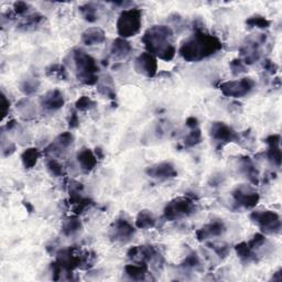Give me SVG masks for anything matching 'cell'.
<instances>
[{"label": "cell", "mask_w": 282, "mask_h": 282, "mask_svg": "<svg viewBox=\"0 0 282 282\" xmlns=\"http://www.w3.org/2000/svg\"><path fill=\"white\" fill-rule=\"evenodd\" d=\"M222 47L221 40L215 35L197 30L190 39L182 43L179 53L186 62H200L221 51Z\"/></svg>", "instance_id": "obj_1"}, {"label": "cell", "mask_w": 282, "mask_h": 282, "mask_svg": "<svg viewBox=\"0 0 282 282\" xmlns=\"http://www.w3.org/2000/svg\"><path fill=\"white\" fill-rule=\"evenodd\" d=\"M173 30L164 25L153 26L144 32L142 42L147 52L163 61H171L176 56L177 49L172 43Z\"/></svg>", "instance_id": "obj_2"}, {"label": "cell", "mask_w": 282, "mask_h": 282, "mask_svg": "<svg viewBox=\"0 0 282 282\" xmlns=\"http://www.w3.org/2000/svg\"><path fill=\"white\" fill-rule=\"evenodd\" d=\"M77 79L84 85H97L99 82V67L93 56L84 52L81 49H76L73 52Z\"/></svg>", "instance_id": "obj_3"}, {"label": "cell", "mask_w": 282, "mask_h": 282, "mask_svg": "<svg viewBox=\"0 0 282 282\" xmlns=\"http://www.w3.org/2000/svg\"><path fill=\"white\" fill-rule=\"evenodd\" d=\"M142 25V12L140 9L130 8L122 11L117 19V32L122 39L135 37L140 32Z\"/></svg>", "instance_id": "obj_4"}, {"label": "cell", "mask_w": 282, "mask_h": 282, "mask_svg": "<svg viewBox=\"0 0 282 282\" xmlns=\"http://www.w3.org/2000/svg\"><path fill=\"white\" fill-rule=\"evenodd\" d=\"M197 211V205L194 201L186 197H180L171 200L163 209L164 219L173 222L179 221L193 215Z\"/></svg>", "instance_id": "obj_5"}, {"label": "cell", "mask_w": 282, "mask_h": 282, "mask_svg": "<svg viewBox=\"0 0 282 282\" xmlns=\"http://www.w3.org/2000/svg\"><path fill=\"white\" fill-rule=\"evenodd\" d=\"M254 222L265 234H279L281 230V220L278 213L265 209V211H254L249 215Z\"/></svg>", "instance_id": "obj_6"}, {"label": "cell", "mask_w": 282, "mask_h": 282, "mask_svg": "<svg viewBox=\"0 0 282 282\" xmlns=\"http://www.w3.org/2000/svg\"><path fill=\"white\" fill-rule=\"evenodd\" d=\"M256 83L250 77H243L236 81H227L220 84L219 89L224 96L242 98L247 96L255 89Z\"/></svg>", "instance_id": "obj_7"}, {"label": "cell", "mask_w": 282, "mask_h": 282, "mask_svg": "<svg viewBox=\"0 0 282 282\" xmlns=\"http://www.w3.org/2000/svg\"><path fill=\"white\" fill-rule=\"evenodd\" d=\"M136 234V227L126 220H116L108 231L111 241L115 243L127 244L133 240Z\"/></svg>", "instance_id": "obj_8"}, {"label": "cell", "mask_w": 282, "mask_h": 282, "mask_svg": "<svg viewBox=\"0 0 282 282\" xmlns=\"http://www.w3.org/2000/svg\"><path fill=\"white\" fill-rule=\"evenodd\" d=\"M236 203L245 208H254L260 201L259 194L250 186L240 185L231 192Z\"/></svg>", "instance_id": "obj_9"}, {"label": "cell", "mask_w": 282, "mask_h": 282, "mask_svg": "<svg viewBox=\"0 0 282 282\" xmlns=\"http://www.w3.org/2000/svg\"><path fill=\"white\" fill-rule=\"evenodd\" d=\"M135 71L146 77H155L158 72L157 57L148 52L141 53L135 60Z\"/></svg>", "instance_id": "obj_10"}, {"label": "cell", "mask_w": 282, "mask_h": 282, "mask_svg": "<svg viewBox=\"0 0 282 282\" xmlns=\"http://www.w3.org/2000/svg\"><path fill=\"white\" fill-rule=\"evenodd\" d=\"M127 257L137 264H149L159 257L154 246H134L127 251Z\"/></svg>", "instance_id": "obj_11"}, {"label": "cell", "mask_w": 282, "mask_h": 282, "mask_svg": "<svg viewBox=\"0 0 282 282\" xmlns=\"http://www.w3.org/2000/svg\"><path fill=\"white\" fill-rule=\"evenodd\" d=\"M266 41V37L263 35V38L260 40L256 39H248L240 49L241 59L243 60L244 64L247 65L254 64L260 59V43Z\"/></svg>", "instance_id": "obj_12"}, {"label": "cell", "mask_w": 282, "mask_h": 282, "mask_svg": "<svg viewBox=\"0 0 282 282\" xmlns=\"http://www.w3.org/2000/svg\"><path fill=\"white\" fill-rule=\"evenodd\" d=\"M147 176L159 181H167L178 177V170L171 162L163 161L150 165L146 169Z\"/></svg>", "instance_id": "obj_13"}, {"label": "cell", "mask_w": 282, "mask_h": 282, "mask_svg": "<svg viewBox=\"0 0 282 282\" xmlns=\"http://www.w3.org/2000/svg\"><path fill=\"white\" fill-rule=\"evenodd\" d=\"M209 134H211V137L214 140L224 143L240 140V136H238L235 130L230 126L226 125L225 122L222 121L213 122L211 126V130H209Z\"/></svg>", "instance_id": "obj_14"}, {"label": "cell", "mask_w": 282, "mask_h": 282, "mask_svg": "<svg viewBox=\"0 0 282 282\" xmlns=\"http://www.w3.org/2000/svg\"><path fill=\"white\" fill-rule=\"evenodd\" d=\"M74 136L72 135V133L64 132L57 136L55 140L45 149V154L47 156H59L62 153H64V151H67V149H69L72 146Z\"/></svg>", "instance_id": "obj_15"}, {"label": "cell", "mask_w": 282, "mask_h": 282, "mask_svg": "<svg viewBox=\"0 0 282 282\" xmlns=\"http://www.w3.org/2000/svg\"><path fill=\"white\" fill-rule=\"evenodd\" d=\"M225 231H226V226L225 224H224V222L216 220L198 229L195 235H197V240L199 242H204L209 240V238L222 236Z\"/></svg>", "instance_id": "obj_16"}, {"label": "cell", "mask_w": 282, "mask_h": 282, "mask_svg": "<svg viewBox=\"0 0 282 282\" xmlns=\"http://www.w3.org/2000/svg\"><path fill=\"white\" fill-rule=\"evenodd\" d=\"M40 104L43 110L48 112H56L61 110L65 104L63 93L60 90H52L43 95L40 99Z\"/></svg>", "instance_id": "obj_17"}, {"label": "cell", "mask_w": 282, "mask_h": 282, "mask_svg": "<svg viewBox=\"0 0 282 282\" xmlns=\"http://www.w3.org/2000/svg\"><path fill=\"white\" fill-rule=\"evenodd\" d=\"M265 142L268 144V149H267V158L270 163H272L276 167H280L282 162V154L280 148L281 136L278 134L270 135L266 138Z\"/></svg>", "instance_id": "obj_18"}, {"label": "cell", "mask_w": 282, "mask_h": 282, "mask_svg": "<svg viewBox=\"0 0 282 282\" xmlns=\"http://www.w3.org/2000/svg\"><path fill=\"white\" fill-rule=\"evenodd\" d=\"M76 159L79 164V168H81L85 175H89V173L95 169L98 160L97 157L95 156V153L90 148H83L79 150Z\"/></svg>", "instance_id": "obj_19"}, {"label": "cell", "mask_w": 282, "mask_h": 282, "mask_svg": "<svg viewBox=\"0 0 282 282\" xmlns=\"http://www.w3.org/2000/svg\"><path fill=\"white\" fill-rule=\"evenodd\" d=\"M132 51H133V47L127 39H122L118 37L113 41L111 54L114 60H117V61L124 60L130 53H132Z\"/></svg>", "instance_id": "obj_20"}, {"label": "cell", "mask_w": 282, "mask_h": 282, "mask_svg": "<svg viewBox=\"0 0 282 282\" xmlns=\"http://www.w3.org/2000/svg\"><path fill=\"white\" fill-rule=\"evenodd\" d=\"M105 40H106L105 31L103 29L97 27L86 29L82 34V42L88 47L99 46L102 45V43H104Z\"/></svg>", "instance_id": "obj_21"}, {"label": "cell", "mask_w": 282, "mask_h": 282, "mask_svg": "<svg viewBox=\"0 0 282 282\" xmlns=\"http://www.w3.org/2000/svg\"><path fill=\"white\" fill-rule=\"evenodd\" d=\"M241 172L254 185L259 183V171L249 157H243L241 160Z\"/></svg>", "instance_id": "obj_22"}, {"label": "cell", "mask_w": 282, "mask_h": 282, "mask_svg": "<svg viewBox=\"0 0 282 282\" xmlns=\"http://www.w3.org/2000/svg\"><path fill=\"white\" fill-rule=\"evenodd\" d=\"M83 229V223L77 216H70L64 221L62 225V234L65 237H72L78 233H81Z\"/></svg>", "instance_id": "obj_23"}, {"label": "cell", "mask_w": 282, "mask_h": 282, "mask_svg": "<svg viewBox=\"0 0 282 282\" xmlns=\"http://www.w3.org/2000/svg\"><path fill=\"white\" fill-rule=\"evenodd\" d=\"M156 218L148 209H142V211H140L138 215H137L135 222L136 228L139 229H151L156 226Z\"/></svg>", "instance_id": "obj_24"}, {"label": "cell", "mask_w": 282, "mask_h": 282, "mask_svg": "<svg viewBox=\"0 0 282 282\" xmlns=\"http://www.w3.org/2000/svg\"><path fill=\"white\" fill-rule=\"evenodd\" d=\"M125 272L127 276L136 281H141L146 279L148 273V265L147 264H132L125 267Z\"/></svg>", "instance_id": "obj_25"}, {"label": "cell", "mask_w": 282, "mask_h": 282, "mask_svg": "<svg viewBox=\"0 0 282 282\" xmlns=\"http://www.w3.org/2000/svg\"><path fill=\"white\" fill-rule=\"evenodd\" d=\"M45 20H46V17L39 12L29 14L25 20L21 21V23L18 25V29L23 31L33 30V29L38 28Z\"/></svg>", "instance_id": "obj_26"}, {"label": "cell", "mask_w": 282, "mask_h": 282, "mask_svg": "<svg viewBox=\"0 0 282 282\" xmlns=\"http://www.w3.org/2000/svg\"><path fill=\"white\" fill-rule=\"evenodd\" d=\"M235 250H236V254H237L238 258L241 259L242 263L249 264V263L255 262L256 260V252H255V250H252L249 247L248 243L242 242L240 244H237L235 246Z\"/></svg>", "instance_id": "obj_27"}, {"label": "cell", "mask_w": 282, "mask_h": 282, "mask_svg": "<svg viewBox=\"0 0 282 282\" xmlns=\"http://www.w3.org/2000/svg\"><path fill=\"white\" fill-rule=\"evenodd\" d=\"M40 158V151L37 148H28L21 155V161L26 169H32L38 163Z\"/></svg>", "instance_id": "obj_28"}, {"label": "cell", "mask_w": 282, "mask_h": 282, "mask_svg": "<svg viewBox=\"0 0 282 282\" xmlns=\"http://www.w3.org/2000/svg\"><path fill=\"white\" fill-rule=\"evenodd\" d=\"M97 92L102 96H105L111 99H116V92H115V86L110 76L105 77L102 81L97 83Z\"/></svg>", "instance_id": "obj_29"}, {"label": "cell", "mask_w": 282, "mask_h": 282, "mask_svg": "<svg viewBox=\"0 0 282 282\" xmlns=\"http://www.w3.org/2000/svg\"><path fill=\"white\" fill-rule=\"evenodd\" d=\"M78 9H79V12H81V14H82V17L84 18V20L88 21V23L94 24L98 19L97 8L94 4H91V3L84 4L79 7Z\"/></svg>", "instance_id": "obj_30"}, {"label": "cell", "mask_w": 282, "mask_h": 282, "mask_svg": "<svg viewBox=\"0 0 282 282\" xmlns=\"http://www.w3.org/2000/svg\"><path fill=\"white\" fill-rule=\"evenodd\" d=\"M40 86V81L38 78L34 77H28L27 79H24L20 84V91L23 92L25 95L30 96L32 94L38 91Z\"/></svg>", "instance_id": "obj_31"}, {"label": "cell", "mask_w": 282, "mask_h": 282, "mask_svg": "<svg viewBox=\"0 0 282 282\" xmlns=\"http://www.w3.org/2000/svg\"><path fill=\"white\" fill-rule=\"evenodd\" d=\"M246 25L249 28H257V29H268L271 25L270 21L264 16H260V14H255V16L249 17L246 20Z\"/></svg>", "instance_id": "obj_32"}, {"label": "cell", "mask_w": 282, "mask_h": 282, "mask_svg": "<svg viewBox=\"0 0 282 282\" xmlns=\"http://www.w3.org/2000/svg\"><path fill=\"white\" fill-rule=\"evenodd\" d=\"M17 111L21 114L24 118H30L35 114V108L33 104L29 100L28 98L21 99L20 102L17 104Z\"/></svg>", "instance_id": "obj_33"}, {"label": "cell", "mask_w": 282, "mask_h": 282, "mask_svg": "<svg viewBox=\"0 0 282 282\" xmlns=\"http://www.w3.org/2000/svg\"><path fill=\"white\" fill-rule=\"evenodd\" d=\"M48 172L54 178H61L64 176L63 165L54 158H49L46 162Z\"/></svg>", "instance_id": "obj_34"}, {"label": "cell", "mask_w": 282, "mask_h": 282, "mask_svg": "<svg viewBox=\"0 0 282 282\" xmlns=\"http://www.w3.org/2000/svg\"><path fill=\"white\" fill-rule=\"evenodd\" d=\"M46 74L49 77H55L59 79H67L68 78V73L67 70L63 67L62 64H52L47 69Z\"/></svg>", "instance_id": "obj_35"}, {"label": "cell", "mask_w": 282, "mask_h": 282, "mask_svg": "<svg viewBox=\"0 0 282 282\" xmlns=\"http://www.w3.org/2000/svg\"><path fill=\"white\" fill-rule=\"evenodd\" d=\"M202 141V133L200 128L191 129V133L185 137L184 139V146L187 148H191L197 146V144L201 143Z\"/></svg>", "instance_id": "obj_36"}, {"label": "cell", "mask_w": 282, "mask_h": 282, "mask_svg": "<svg viewBox=\"0 0 282 282\" xmlns=\"http://www.w3.org/2000/svg\"><path fill=\"white\" fill-rule=\"evenodd\" d=\"M95 106H96V103L89 96L79 97L75 102V110L77 112H88V111H91L92 108H94Z\"/></svg>", "instance_id": "obj_37"}, {"label": "cell", "mask_w": 282, "mask_h": 282, "mask_svg": "<svg viewBox=\"0 0 282 282\" xmlns=\"http://www.w3.org/2000/svg\"><path fill=\"white\" fill-rule=\"evenodd\" d=\"M200 266L201 260L195 251L191 252V254L183 260V263L181 264V267L185 269H198Z\"/></svg>", "instance_id": "obj_38"}, {"label": "cell", "mask_w": 282, "mask_h": 282, "mask_svg": "<svg viewBox=\"0 0 282 282\" xmlns=\"http://www.w3.org/2000/svg\"><path fill=\"white\" fill-rule=\"evenodd\" d=\"M229 68H230L231 73H233L234 76L245 73L246 70H247V67L244 64L242 59H234L229 63Z\"/></svg>", "instance_id": "obj_39"}, {"label": "cell", "mask_w": 282, "mask_h": 282, "mask_svg": "<svg viewBox=\"0 0 282 282\" xmlns=\"http://www.w3.org/2000/svg\"><path fill=\"white\" fill-rule=\"evenodd\" d=\"M265 243H266V236L262 233H258V234L254 235V237H252L251 240L248 242V245L252 250H256L260 247H263Z\"/></svg>", "instance_id": "obj_40"}, {"label": "cell", "mask_w": 282, "mask_h": 282, "mask_svg": "<svg viewBox=\"0 0 282 282\" xmlns=\"http://www.w3.org/2000/svg\"><path fill=\"white\" fill-rule=\"evenodd\" d=\"M209 246H211V248L216 252V255H218L222 259L226 258L229 254V247L225 244H214V243H212Z\"/></svg>", "instance_id": "obj_41"}, {"label": "cell", "mask_w": 282, "mask_h": 282, "mask_svg": "<svg viewBox=\"0 0 282 282\" xmlns=\"http://www.w3.org/2000/svg\"><path fill=\"white\" fill-rule=\"evenodd\" d=\"M29 9H30V6L29 4L25 3V2H17L13 4V13L18 14V16H23V14H26Z\"/></svg>", "instance_id": "obj_42"}, {"label": "cell", "mask_w": 282, "mask_h": 282, "mask_svg": "<svg viewBox=\"0 0 282 282\" xmlns=\"http://www.w3.org/2000/svg\"><path fill=\"white\" fill-rule=\"evenodd\" d=\"M263 67H264L265 71L268 72V73L271 74V75L276 74L277 71H278V65L276 63H274V62H272L271 60H268V59L264 61Z\"/></svg>", "instance_id": "obj_43"}, {"label": "cell", "mask_w": 282, "mask_h": 282, "mask_svg": "<svg viewBox=\"0 0 282 282\" xmlns=\"http://www.w3.org/2000/svg\"><path fill=\"white\" fill-rule=\"evenodd\" d=\"M2 106H0V110H2V118L4 119L7 115H8L9 113V110H10V102L8 99H7L6 95L3 93L2 94V104H0Z\"/></svg>", "instance_id": "obj_44"}, {"label": "cell", "mask_w": 282, "mask_h": 282, "mask_svg": "<svg viewBox=\"0 0 282 282\" xmlns=\"http://www.w3.org/2000/svg\"><path fill=\"white\" fill-rule=\"evenodd\" d=\"M79 126V118L76 112H73L70 116V120H69V127L71 129H75Z\"/></svg>", "instance_id": "obj_45"}, {"label": "cell", "mask_w": 282, "mask_h": 282, "mask_svg": "<svg viewBox=\"0 0 282 282\" xmlns=\"http://www.w3.org/2000/svg\"><path fill=\"white\" fill-rule=\"evenodd\" d=\"M185 125H186L187 128H190V129L199 128V120H198L197 117H194V116H192V117H189V118L186 119Z\"/></svg>", "instance_id": "obj_46"}, {"label": "cell", "mask_w": 282, "mask_h": 282, "mask_svg": "<svg viewBox=\"0 0 282 282\" xmlns=\"http://www.w3.org/2000/svg\"><path fill=\"white\" fill-rule=\"evenodd\" d=\"M95 156L97 157L98 160H102V159L104 158V153H103L102 148L96 147V149H95Z\"/></svg>", "instance_id": "obj_47"}, {"label": "cell", "mask_w": 282, "mask_h": 282, "mask_svg": "<svg viewBox=\"0 0 282 282\" xmlns=\"http://www.w3.org/2000/svg\"><path fill=\"white\" fill-rule=\"evenodd\" d=\"M16 126H17V121L14 120V119H11L10 121H8V124H7L6 129H7V130H12Z\"/></svg>", "instance_id": "obj_48"}, {"label": "cell", "mask_w": 282, "mask_h": 282, "mask_svg": "<svg viewBox=\"0 0 282 282\" xmlns=\"http://www.w3.org/2000/svg\"><path fill=\"white\" fill-rule=\"evenodd\" d=\"M24 205H25V207L27 208V212H29V213H32V212L34 211V207H33V205H32L31 203H29V202H24Z\"/></svg>", "instance_id": "obj_49"}, {"label": "cell", "mask_w": 282, "mask_h": 282, "mask_svg": "<svg viewBox=\"0 0 282 282\" xmlns=\"http://www.w3.org/2000/svg\"><path fill=\"white\" fill-rule=\"evenodd\" d=\"M281 279H282V277H281V269H280L279 271H277L276 273L273 274L272 280H274V281H280Z\"/></svg>", "instance_id": "obj_50"}]
</instances>
